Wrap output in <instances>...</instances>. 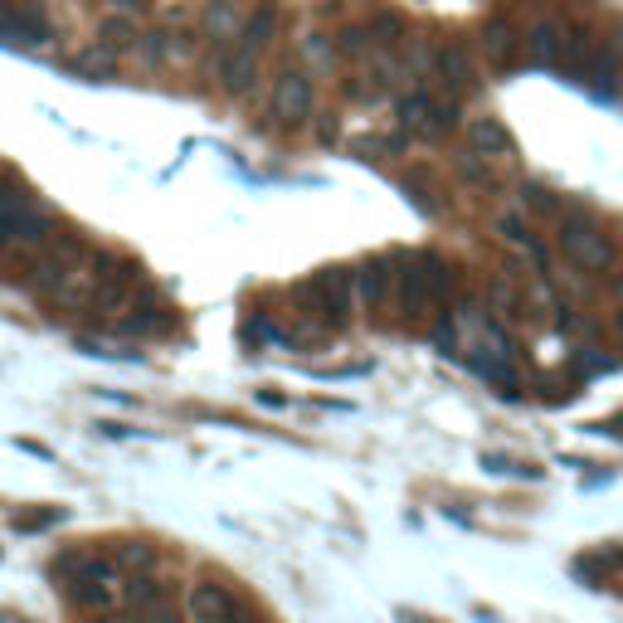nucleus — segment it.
Instances as JSON below:
<instances>
[{
  "label": "nucleus",
  "instance_id": "obj_1",
  "mask_svg": "<svg viewBox=\"0 0 623 623\" xmlns=\"http://www.w3.org/2000/svg\"><path fill=\"white\" fill-rule=\"evenodd\" d=\"M555 244H560V254L570 258L580 273H609V268H614V244H609L604 224L594 220V215H585V210L560 220Z\"/></svg>",
  "mask_w": 623,
  "mask_h": 623
},
{
  "label": "nucleus",
  "instance_id": "obj_2",
  "mask_svg": "<svg viewBox=\"0 0 623 623\" xmlns=\"http://www.w3.org/2000/svg\"><path fill=\"white\" fill-rule=\"evenodd\" d=\"M395 117H400L404 132H414V137H424V142H439V137H448V132L458 127V108H453V103H434L424 88L404 93L400 103H395Z\"/></svg>",
  "mask_w": 623,
  "mask_h": 623
},
{
  "label": "nucleus",
  "instance_id": "obj_3",
  "mask_svg": "<svg viewBox=\"0 0 623 623\" xmlns=\"http://www.w3.org/2000/svg\"><path fill=\"white\" fill-rule=\"evenodd\" d=\"M137 263L127 258H93V293H88V307L93 312H122L132 302V288H137Z\"/></svg>",
  "mask_w": 623,
  "mask_h": 623
},
{
  "label": "nucleus",
  "instance_id": "obj_4",
  "mask_svg": "<svg viewBox=\"0 0 623 623\" xmlns=\"http://www.w3.org/2000/svg\"><path fill=\"white\" fill-rule=\"evenodd\" d=\"M312 108H317V88H312V78L302 74V69H288V74L273 83V103H268V112L278 117V122H302V117H312Z\"/></svg>",
  "mask_w": 623,
  "mask_h": 623
},
{
  "label": "nucleus",
  "instance_id": "obj_5",
  "mask_svg": "<svg viewBox=\"0 0 623 623\" xmlns=\"http://www.w3.org/2000/svg\"><path fill=\"white\" fill-rule=\"evenodd\" d=\"M302 297H312L317 302V312H327V322H346V307H351V273L346 268H322L307 288H302Z\"/></svg>",
  "mask_w": 623,
  "mask_h": 623
},
{
  "label": "nucleus",
  "instance_id": "obj_6",
  "mask_svg": "<svg viewBox=\"0 0 623 623\" xmlns=\"http://www.w3.org/2000/svg\"><path fill=\"white\" fill-rule=\"evenodd\" d=\"M434 307H439V293L429 288L424 268H419V263H404V273H400V317L404 322H424Z\"/></svg>",
  "mask_w": 623,
  "mask_h": 623
},
{
  "label": "nucleus",
  "instance_id": "obj_7",
  "mask_svg": "<svg viewBox=\"0 0 623 623\" xmlns=\"http://www.w3.org/2000/svg\"><path fill=\"white\" fill-rule=\"evenodd\" d=\"M185 609H190V619L195 623H220V619H229V614L239 609V599H234L224 585H215V580H200V585H190Z\"/></svg>",
  "mask_w": 623,
  "mask_h": 623
},
{
  "label": "nucleus",
  "instance_id": "obj_8",
  "mask_svg": "<svg viewBox=\"0 0 623 623\" xmlns=\"http://www.w3.org/2000/svg\"><path fill=\"white\" fill-rule=\"evenodd\" d=\"M468 151L477 156H492V161H512L516 156V137L497 122V117H473L468 122Z\"/></svg>",
  "mask_w": 623,
  "mask_h": 623
},
{
  "label": "nucleus",
  "instance_id": "obj_9",
  "mask_svg": "<svg viewBox=\"0 0 623 623\" xmlns=\"http://www.w3.org/2000/svg\"><path fill=\"white\" fill-rule=\"evenodd\" d=\"M521 44H526V54H531L536 64H555V69H560V54H565V25H560V20H536Z\"/></svg>",
  "mask_w": 623,
  "mask_h": 623
},
{
  "label": "nucleus",
  "instance_id": "obj_10",
  "mask_svg": "<svg viewBox=\"0 0 623 623\" xmlns=\"http://www.w3.org/2000/svg\"><path fill=\"white\" fill-rule=\"evenodd\" d=\"M254 78H258V54H254V49H239V44H234V49L220 59V88L239 98V93H249V83H254Z\"/></svg>",
  "mask_w": 623,
  "mask_h": 623
},
{
  "label": "nucleus",
  "instance_id": "obj_11",
  "mask_svg": "<svg viewBox=\"0 0 623 623\" xmlns=\"http://www.w3.org/2000/svg\"><path fill=\"white\" fill-rule=\"evenodd\" d=\"M0 25H5V35L25 39V44H44L49 39V20H44L39 5H10V10H0Z\"/></svg>",
  "mask_w": 623,
  "mask_h": 623
},
{
  "label": "nucleus",
  "instance_id": "obj_12",
  "mask_svg": "<svg viewBox=\"0 0 623 623\" xmlns=\"http://www.w3.org/2000/svg\"><path fill=\"white\" fill-rule=\"evenodd\" d=\"M482 49H487V59H492L497 69H512L516 49H526V44L516 39L512 20H487V30H482Z\"/></svg>",
  "mask_w": 623,
  "mask_h": 623
},
{
  "label": "nucleus",
  "instance_id": "obj_13",
  "mask_svg": "<svg viewBox=\"0 0 623 623\" xmlns=\"http://www.w3.org/2000/svg\"><path fill=\"white\" fill-rule=\"evenodd\" d=\"M351 293L361 297L370 312L390 302V273H385V263H380V258H375V263H361V268L351 273Z\"/></svg>",
  "mask_w": 623,
  "mask_h": 623
},
{
  "label": "nucleus",
  "instance_id": "obj_14",
  "mask_svg": "<svg viewBox=\"0 0 623 623\" xmlns=\"http://www.w3.org/2000/svg\"><path fill=\"white\" fill-rule=\"evenodd\" d=\"M439 74L453 93H473L477 88V64L468 59V49H458V44L439 49Z\"/></svg>",
  "mask_w": 623,
  "mask_h": 623
},
{
  "label": "nucleus",
  "instance_id": "obj_15",
  "mask_svg": "<svg viewBox=\"0 0 623 623\" xmlns=\"http://www.w3.org/2000/svg\"><path fill=\"white\" fill-rule=\"evenodd\" d=\"M497 234L516 244V249H526V254L536 258L541 268H546V254H541V244H536V234H531V220L521 215V210H507V215H497Z\"/></svg>",
  "mask_w": 623,
  "mask_h": 623
},
{
  "label": "nucleus",
  "instance_id": "obj_16",
  "mask_svg": "<svg viewBox=\"0 0 623 623\" xmlns=\"http://www.w3.org/2000/svg\"><path fill=\"white\" fill-rule=\"evenodd\" d=\"M273 30H278V10H273V5H263L254 20H244V25H239V49H254V54H263V49H268V39H273Z\"/></svg>",
  "mask_w": 623,
  "mask_h": 623
},
{
  "label": "nucleus",
  "instance_id": "obj_17",
  "mask_svg": "<svg viewBox=\"0 0 623 623\" xmlns=\"http://www.w3.org/2000/svg\"><path fill=\"white\" fill-rule=\"evenodd\" d=\"M78 78H88V83H108L112 69H117V59H112L103 44H93V49H83V54H74V64H69Z\"/></svg>",
  "mask_w": 623,
  "mask_h": 623
},
{
  "label": "nucleus",
  "instance_id": "obj_18",
  "mask_svg": "<svg viewBox=\"0 0 623 623\" xmlns=\"http://www.w3.org/2000/svg\"><path fill=\"white\" fill-rule=\"evenodd\" d=\"M137 20H127V15H108L103 25H98V44L108 49V54H122V49H132L137 44Z\"/></svg>",
  "mask_w": 623,
  "mask_h": 623
},
{
  "label": "nucleus",
  "instance_id": "obj_19",
  "mask_svg": "<svg viewBox=\"0 0 623 623\" xmlns=\"http://www.w3.org/2000/svg\"><path fill=\"white\" fill-rule=\"evenodd\" d=\"M453 171L473 185V190H497V171H492L487 156H477V151H458V156H453Z\"/></svg>",
  "mask_w": 623,
  "mask_h": 623
},
{
  "label": "nucleus",
  "instance_id": "obj_20",
  "mask_svg": "<svg viewBox=\"0 0 623 623\" xmlns=\"http://www.w3.org/2000/svg\"><path fill=\"white\" fill-rule=\"evenodd\" d=\"M166 322H171V317H166V307L147 302V307H132V317H122L117 327L127 331V336H151V331H161Z\"/></svg>",
  "mask_w": 623,
  "mask_h": 623
},
{
  "label": "nucleus",
  "instance_id": "obj_21",
  "mask_svg": "<svg viewBox=\"0 0 623 623\" xmlns=\"http://www.w3.org/2000/svg\"><path fill=\"white\" fill-rule=\"evenodd\" d=\"M404 190L414 195V205H419L424 215H439V190H434V176H429L424 166H414V171L404 176Z\"/></svg>",
  "mask_w": 623,
  "mask_h": 623
},
{
  "label": "nucleus",
  "instance_id": "obj_22",
  "mask_svg": "<svg viewBox=\"0 0 623 623\" xmlns=\"http://www.w3.org/2000/svg\"><path fill=\"white\" fill-rule=\"evenodd\" d=\"M64 589L78 609H112V589L98 585V580H64Z\"/></svg>",
  "mask_w": 623,
  "mask_h": 623
},
{
  "label": "nucleus",
  "instance_id": "obj_23",
  "mask_svg": "<svg viewBox=\"0 0 623 623\" xmlns=\"http://www.w3.org/2000/svg\"><path fill=\"white\" fill-rule=\"evenodd\" d=\"M108 560L117 565V570H147L151 560H156V550H151L147 541H122V546L112 550Z\"/></svg>",
  "mask_w": 623,
  "mask_h": 623
},
{
  "label": "nucleus",
  "instance_id": "obj_24",
  "mask_svg": "<svg viewBox=\"0 0 623 623\" xmlns=\"http://www.w3.org/2000/svg\"><path fill=\"white\" fill-rule=\"evenodd\" d=\"M366 30H370L375 44H385V49H390V44H400V39H404V20H400V15H390V10H380Z\"/></svg>",
  "mask_w": 623,
  "mask_h": 623
},
{
  "label": "nucleus",
  "instance_id": "obj_25",
  "mask_svg": "<svg viewBox=\"0 0 623 623\" xmlns=\"http://www.w3.org/2000/svg\"><path fill=\"white\" fill-rule=\"evenodd\" d=\"M521 210H536V215H560V200L550 195L546 185H521Z\"/></svg>",
  "mask_w": 623,
  "mask_h": 623
},
{
  "label": "nucleus",
  "instance_id": "obj_26",
  "mask_svg": "<svg viewBox=\"0 0 623 623\" xmlns=\"http://www.w3.org/2000/svg\"><path fill=\"white\" fill-rule=\"evenodd\" d=\"M137 623H185V614L171 599H151V604H137Z\"/></svg>",
  "mask_w": 623,
  "mask_h": 623
},
{
  "label": "nucleus",
  "instance_id": "obj_27",
  "mask_svg": "<svg viewBox=\"0 0 623 623\" xmlns=\"http://www.w3.org/2000/svg\"><path fill=\"white\" fill-rule=\"evenodd\" d=\"M336 49H341V54H351V59H361V54L375 49V39H370V30H361V25H346V30L336 35Z\"/></svg>",
  "mask_w": 623,
  "mask_h": 623
},
{
  "label": "nucleus",
  "instance_id": "obj_28",
  "mask_svg": "<svg viewBox=\"0 0 623 623\" xmlns=\"http://www.w3.org/2000/svg\"><path fill=\"white\" fill-rule=\"evenodd\" d=\"M127 599H132V609H137V604H151V599H166V585L151 580V575H137V580H127Z\"/></svg>",
  "mask_w": 623,
  "mask_h": 623
},
{
  "label": "nucleus",
  "instance_id": "obj_29",
  "mask_svg": "<svg viewBox=\"0 0 623 623\" xmlns=\"http://www.w3.org/2000/svg\"><path fill=\"white\" fill-rule=\"evenodd\" d=\"M54 521H64V507H49V512H35V516H15V531H44V526H54Z\"/></svg>",
  "mask_w": 623,
  "mask_h": 623
},
{
  "label": "nucleus",
  "instance_id": "obj_30",
  "mask_svg": "<svg viewBox=\"0 0 623 623\" xmlns=\"http://www.w3.org/2000/svg\"><path fill=\"white\" fill-rule=\"evenodd\" d=\"M434 346H448V351L458 346V331H453V322H439V327H434Z\"/></svg>",
  "mask_w": 623,
  "mask_h": 623
},
{
  "label": "nucleus",
  "instance_id": "obj_31",
  "mask_svg": "<svg viewBox=\"0 0 623 623\" xmlns=\"http://www.w3.org/2000/svg\"><path fill=\"white\" fill-rule=\"evenodd\" d=\"M258 400L268 404V409H283V404H288V400H283V395H273V390H263V395H258Z\"/></svg>",
  "mask_w": 623,
  "mask_h": 623
},
{
  "label": "nucleus",
  "instance_id": "obj_32",
  "mask_svg": "<svg viewBox=\"0 0 623 623\" xmlns=\"http://www.w3.org/2000/svg\"><path fill=\"white\" fill-rule=\"evenodd\" d=\"M112 5H117V10H122V15H127V10H142V5H147V0H112Z\"/></svg>",
  "mask_w": 623,
  "mask_h": 623
},
{
  "label": "nucleus",
  "instance_id": "obj_33",
  "mask_svg": "<svg viewBox=\"0 0 623 623\" xmlns=\"http://www.w3.org/2000/svg\"><path fill=\"white\" fill-rule=\"evenodd\" d=\"M614 327H619V331H623V307H619V317H614Z\"/></svg>",
  "mask_w": 623,
  "mask_h": 623
},
{
  "label": "nucleus",
  "instance_id": "obj_34",
  "mask_svg": "<svg viewBox=\"0 0 623 623\" xmlns=\"http://www.w3.org/2000/svg\"><path fill=\"white\" fill-rule=\"evenodd\" d=\"M210 5H229V0H210Z\"/></svg>",
  "mask_w": 623,
  "mask_h": 623
}]
</instances>
